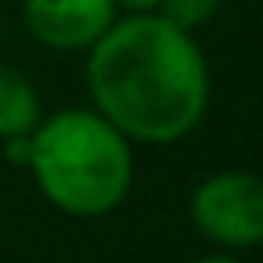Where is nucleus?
<instances>
[{"instance_id": "f257e3e1", "label": "nucleus", "mask_w": 263, "mask_h": 263, "mask_svg": "<svg viewBox=\"0 0 263 263\" xmlns=\"http://www.w3.org/2000/svg\"><path fill=\"white\" fill-rule=\"evenodd\" d=\"M87 90L90 108L134 144H173L209 108V62L166 15L134 11L87 47Z\"/></svg>"}, {"instance_id": "f03ea898", "label": "nucleus", "mask_w": 263, "mask_h": 263, "mask_svg": "<svg viewBox=\"0 0 263 263\" xmlns=\"http://www.w3.org/2000/svg\"><path fill=\"white\" fill-rule=\"evenodd\" d=\"M26 170L58 213L98 220L116 213L134 187V141L98 108H65L29 134Z\"/></svg>"}, {"instance_id": "7ed1b4c3", "label": "nucleus", "mask_w": 263, "mask_h": 263, "mask_svg": "<svg viewBox=\"0 0 263 263\" xmlns=\"http://www.w3.org/2000/svg\"><path fill=\"white\" fill-rule=\"evenodd\" d=\"M191 227L223 252L263 245V177L252 170H216L191 191Z\"/></svg>"}, {"instance_id": "20e7f679", "label": "nucleus", "mask_w": 263, "mask_h": 263, "mask_svg": "<svg viewBox=\"0 0 263 263\" xmlns=\"http://www.w3.org/2000/svg\"><path fill=\"white\" fill-rule=\"evenodd\" d=\"M116 18V0H22L26 33L47 51H87Z\"/></svg>"}, {"instance_id": "39448f33", "label": "nucleus", "mask_w": 263, "mask_h": 263, "mask_svg": "<svg viewBox=\"0 0 263 263\" xmlns=\"http://www.w3.org/2000/svg\"><path fill=\"white\" fill-rule=\"evenodd\" d=\"M40 119H44V108L29 76H22L11 65H0V141L33 134Z\"/></svg>"}, {"instance_id": "423d86ee", "label": "nucleus", "mask_w": 263, "mask_h": 263, "mask_svg": "<svg viewBox=\"0 0 263 263\" xmlns=\"http://www.w3.org/2000/svg\"><path fill=\"white\" fill-rule=\"evenodd\" d=\"M223 0H159V15H166L170 22H177L180 29L195 33L198 26H205L216 11H220Z\"/></svg>"}, {"instance_id": "0eeeda50", "label": "nucleus", "mask_w": 263, "mask_h": 263, "mask_svg": "<svg viewBox=\"0 0 263 263\" xmlns=\"http://www.w3.org/2000/svg\"><path fill=\"white\" fill-rule=\"evenodd\" d=\"M116 8L123 15H134V11H155L159 0H116Z\"/></svg>"}, {"instance_id": "6e6552de", "label": "nucleus", "mask_w": 263, "mask_h": 263, "mask_svg": "<svg viewBox=\"0 0 263 263\" xmlns=\"http://www.w3.org/2000/svg\"><path fill=\"white\" fill-rule=\"evenodd\" d=\"M191 263H238V259H234L231 252H223V249H220V252H209V256H198V259H191Z\"/></svg>"}]
</instances>
